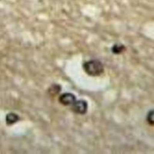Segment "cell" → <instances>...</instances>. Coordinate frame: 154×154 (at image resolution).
<instances>
[{
  "mask_svg": "<svg viewBox=\"0 0 154 154\" xmlns=\"http://www.w3.org/2000/svg\"><path fill=\"white\" fill-rule=\"evenodd\" d=\"M19 119V116L16 115V113H13V112H11V113L8 114L6 116V118H5V121H6V124L7 125L14 124Z\"/></svg>",
  "mask_w": 154,
  "mask_h": 154,
  "instance_id": "4",
  "label": "cell"
},
{
  "mask_svg": "<svg viewBox=\"0 0 154 154\" xmlns=\"http://www.w3.org/2000/svg\"><path fill=\"white\" fill-rule=\"evenodd\" d=\"M125 46L123 45H117L116 44L112 47V52L114 54H120L125 50Z\"/></svg>",
  "mask_w": 154,
  "mask_h": 154,
  "instance_id": "5",
  "label": "cell"
},
{
  "mask_svg": "<svg viewBox=\"0 0 154 154\" xmlns=\"http://www.w3.org/2000/svg\"><path fill=\"white\" fill-rule=\"evenodd\" d=\"M146 121L150 126H154V109L150 110L148 112L146 116Z\"/></svg>",
  "mask_w": 154,
  "mask_h": 154,
  "instance_id": "7",
  "label": "cell"
},
{
  "mask_svg": "<svg viewBox=\"0 0 154 154\" xmlns=\"http://www.w3.org/2000/svg\"><path fill=\"white\" fill-rule=\"evenodd\" d=\"M76 100L75 96L73 94L69 93H63L59 98V101L60 103L63 106H71L74 102Z\"/></svg>",
  "mask_w": 154,
  "mask_h": 154,
  "instance_id": "3",
  "label": "cell"
},
{
  "mask_svg": "<svg viewBox=\"0 0 154 154\" xmlns=\"http://www.w3.org/2000/svg\"><path fill=\"white\" fill-rule=\"evenodd\" d=\"M83 69L90 76H99L104 71L103 65L99 60H92L83 63Z\"/></svg>",
  "mask_w": 154,
  "mask_h": 154,
  "instance_id": "1",
  "label": "cell"
},
{
  "mask_svg": "<svg viewBox=\"0 0 154 154\" xmlns=\"http://www.w3.org/2000/svg\"><path fill=\"white\" fill-rule=\"evenodd\" d=\"M61 87H60V86H59V85H56V84H54L53 85V86H51L50 88L49 89V90H48V92H49V94L51 95V96H54V95H56L58 94V93H60V90H61Z\"/></svg>",
  "mask_w": 154,
  "mask_h": 154,
  "instance_id": "6",
  "label": "cell"
},
{
  "mask_svg": "<svg viewBox=\"0 0 154 154\" xmlns=\"http://www.w3.org/2000/svg\"><path fill=\"white\" fill-rule=\"evenodd\" d=\"M70 106L72 112L79 115L85 114L88 109V103L85 100H75Z\"/></svg>",
  "mask_w": 154,
  "mask_h": 154,
  "instance_id": "2",
  "label": "cell"
}]
</instances>
